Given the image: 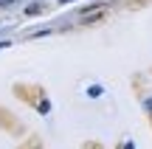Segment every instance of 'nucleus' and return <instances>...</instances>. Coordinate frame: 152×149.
I'll list each match as a JSON object with an SVG mask.
<instances>
[{"mask_svg":"<svg viewBox=\"0 0 152 149\" xmlns=\"http://www.w3.org/2000/svg\"><path fill=\"white\" fill-rule=\"evenodd\" d=\"M14 93H17V99H23L26 104L37 107V110H48L45 93H42V87H37V84H17V87H14Z\"/></svg>","mask_w":152,"mask_h":149,"instance_id":"nucleus-1","label":"nucleus"},{"mask_svg":"<svg viewBox=\"0 0 152 149\" xmlns=\"http://www.w3.org/2000/svg\"><path fill=\"white\" fill-rule=\"evenodd\" d=\"M0 127H3L6 132H11V135H20L23 132V124L17 121L9 110H3V107H0Z\"/></svg>","mask_w":152,"mask_h":149,"instance_id":"nucleus-2","label":"nucleus"},{"mask_svg":"<svg viewBox=\"0 0 152 149\" xmlns=\"http://www.w3.org/2000/svg\"><path fill=\"white\" fill-rule=\"evenodd\" d=\"M42 144H39V138H28V144L26 146H20V149H39Z\"/></svg>","mask_w":152,"mask_h":149,"instance_id":"nucleus-3","label":"nucleus"},{"mask_svg":"<svg viewBox=\"0 0 152 149\" xmlns=\"http://www.w3.org/2000/svg\"><path fill=\"white\" fill-rule=\"evenodd\" d=\"M132 3H147V0H132Z\"/></svg>","mask_w":152,"mask_h":149,"instance_id":"nucleus-4","label":"nucleus"}]
</instances>
